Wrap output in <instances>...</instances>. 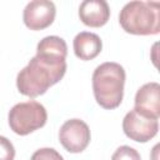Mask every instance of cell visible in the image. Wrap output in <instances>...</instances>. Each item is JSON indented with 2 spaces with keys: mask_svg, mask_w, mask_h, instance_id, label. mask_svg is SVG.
Segmentation results:
<instances>
[{
  "mask_svg": "<svg viewBox=\"0 0 160 160\" xmlns=\"http://www.w3.org/2000/svg\"><path fill=\"white\" fill-rule=\"evenodd\" d=\"M140 114L159 119L160 116V85L155 81L144 84L135 95V108Z\"/></svg>",
  "mask_w": 160,
  "mask_h": 160,
  "instance_id": "cell-8",
  "label": "cell"
},
{
  "mask_svg": "<svg viewBox=\"0 0 160 160\" xmlns=\"http://www.w3.org/2000/svg\"><path fill=\"white\" fill-rule=\"evenodd\" d=\"M66 72V58L49 52H36L29 64L19 71L16 88L20 94L36 98L58 84Z\"/></svg>",
  "mask_w": 160,
  "mask_h": 160,
  "instance_id": "cell-1",
  "label": "cell"
},
{
  "mask_svg": "<svg viewBox=\"0 0 160 160\" xmlns=\"http://www.w3.org/2000/svg\"><path fill=\"white\" fill-rule=\"evenodd\" d=\"M72 48L76 58L88 61L95 59L102 49V41L99 35L90 31L79 32L72 41Z\"/></svg>",
  "mask_w": 160,
  "mask_h": 160,
  "instance_id": "cell-10",
  "label": "cell"
},
{
  "mask_svg": "<svg viewBox=\"0 0 160 160\" xmlns=\"http://www.w3.org/2000/svg\"><path fill=\"white\" fill-rule=\"evenodd\" d=\"M36 52H49V54L66 58L68 45L62 38L56 35H50V36H45L39 41L36 46Z\"/></svg>",
  "mask_w": 160,
  "mask_h": 160,
  "instance_id": "cell-11",
  "label": "cell"
},
{
  "mask_svg": "<svg viewBox=\"0 0 160 160\" xmlns=\"http://www.w3.org/2000/svg\"><path fill=\"white\" fill-rule=\"evenodd\" d=\"M46 120L48 112L45 106L35 100L19 102L14 105L8 114L10 129L20 136L29 135L42 128L46 124Z\"/></svg>",
  "mask_w": 160,
  "mask_h": 160,
  "instance_id": "cell-4",
  "label": "cell"
},
{
  "mask_svg": "<svg viewBox=\"0 0 160 160\" xmlns=\"http://www.w3.org/2000/svg\"><path fill=\"white\" fill-rule=\"evenodd\" d=\"M80 20L90 28L104 26L110 18V8L105 0H84L79 6Z\"/></svg>",
  "mask_w": 160,
  "mask_h": 160,
  "instance_id": "cell-9",
  "label": "cell"
},
{
  "mask_svg": "<svg viewBox=\"0 0 160 160\" xmlns=\"http://www.w3.org/2000/svg\"><path fill=\"white\" fill-rule=\"evenodd\" d=\"M124 31L132 35H156L160 31V4L158 1H130L119 14Z\"/></svg>",
  "mask_w": 160,
  "mask_h": 160,
  "instance_id": "cell-3",
  "label": "cell"
},
{
  "mask_svg": "<svg viewBox=\"0 0 160 160\" xmlns=\"http://www.w3.org/2000/svg\"><path fill=\"white\" fill-rule=\"evenodd\" d=\"M56 15V8L49 0H32L26 4L22 11V20L30 30H44L49 28Z\"/></svg>",
  "mask_w": 160,
  "mask_h": 160,
  "instance_id": "cell-7",
  "label": "cell"
},
{
  "mask_svg": "<svg viewBox=\"0 0 160 160\" xmlns=\"http://www.w3.org/2000/svg\"><path fill=\"white\" fill-rule=\"evenodd\" d=\"M158 130L159 121L156 119L148 118L135 109L124 116L122 131L129 139L136 142H148L158 134Z\"/></svg>",
  "mask_w": 160,
  "mask_h": 160,
  "instance_id": "cell-6",
  "label": "cell"
},
{
  "mask_svg": "<svg viewBox=\"0 0 160 160\" xmlns=\"http://www.w3.org/2000/svg\"><path fill=\"white\" fill-rule=\"evenodd\" d=\"M15 158V148L12 142L0 135V160H14Z\"/></svg>",
  "mask_w": 160,
  "mask_h": 160,
  "instance_id": "cell-14",
  "label": "cell"
},
{
  "mask_svg": "<svg viewBox=\"0 0 160 160\" xmlns=\"http://www.w3.org/2000/svg\"><path fill=\"white\" fill-rule=\"evenodd\" d=\"M125 79V70L118 62L106 61L96 66L91 79L96 102L106 110L118 108L124 98Z\"/></svg>",
  "mask_w": 160,
  "mask_h": 160,
  "instance_id": "cell-2",
  "label": "cell"
},
{
  "mask_svg": "<svg viewBox=\"0 0 160 160\" xmlns=\"http://www.w3.org/2000/svg\"><path fill=\"white\" fill-rule=\"evenodd\" d=\"M111 160H141L140 154L131 146H119L111 156Z\"/></svg>",
  "mask_w": 160,
  "mask_h": 160,
  "instance_id": "cell-12",
  "label": "cell"
},
{
  "mask_svg": "<svg viewBox=\"0 0 160 160\" xmlns=\"http://www.w3.org/2000/svg\"><path fill=\"white\" fill-rule=\"evenodd\" d=\"M91 134L88 124L80 119L66 120L59 130V141L62 148L72 154L84 151L90 144Z\"/></svg>",
  "mask_w": 160,
  "mask_h": 160,
  "instance_id": "cell-5",
  "label": "cell"
},
{
  "mask_svg": "<svg viewBox=\"0 0 160 160\" xmlns=\"http://www.w3.org/2000/svg\"><path fill=\"white\" fill-rule=\"evenodd\" d=\"M30 160H64V158L52 148H41L31 155Z\"/></svg>",
  "mask_w": 160,
  "mask_h": 160,
  "instance_id": "cell-13",
  "label": "cell"
}]
</instances>
